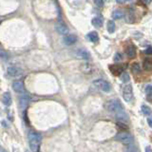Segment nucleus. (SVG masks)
Listing matches in <instances>:
<instances>
[{
  "label": "nucleus",
  "instance_id": "6e6552de",
  "mask_svg": "<svg viewBox=\"0 0 152 152\" xmlns=\"http://www.w3.org/2000/svg\"><path fill=\"white\" fill-rule=\"evenodd\" d=\"M115 119L118 123L124 124V125H126V124L128 123V121H129V117H128V115L124 110L119 111L118 113H116Z\"/></svg>",
  "mask_w": 152,
  "mask_h": 152
},
{
  "label": "nucleus",
  "instance_id": "cd10ccee",
  "mask_svg": "<svg viewBox=\"0 0 152 152\" xmlns=\"http://www.w3.org/2000/svg\"><path fill=\"white\" fill-rule=\"evenodd\" d=\"M145 93H146V95H148V96H150L152 94V86L151 85H147L145 87Z\"/></svg>",
  "mask_w": 152,
  "mask_h": 152
},
{
  "label": "nucleus",
  "instance_id": "f3484780",
  "mask_svg": "<svg viewBox=\"0 0 152 152\" xmlns=\"http://www.w3.org/2000/svg\"><path fill=\"white\" fill-rule=\"evenodd\" d=\"M142 66L146 71H152V58H145L144 60Z\"/></svg>",
  "mask_w": 152,
  "mask_h": 152
},
{
  "label": "nucleus",
  "instance_id": "f257e3e1",
  "mask_svg": "<svg viewBox=\"0 0 152 152\" xmlns=\"http://www.w3.org/2000/svg\"><path fill=\"white\" fill-rule=\"evenodd\" d=\"M104 107L108 111L111 113H118L119 111L124 110L123 104L121 103V101L119 99H111L107 101L104 104Z\"/></svg>",
  "mask_w": 152,
  "mask_h": 152
},
{
  "label": "nucleus",
  "instance_id": "412c9836",
  "mask_svg": "<svg viewBox=\"0 0 152 152\" xmlns=\"http://www.w3.org/2000/svg\"><path fill=\"white\" fill-rule=\"evenodd\" d=\"M107 31L109 33H113L114 31H115V23H114L113 21H111V20H109L107 22Z\"/></svg>",
  "mask_w": 152,
  "mask_h": 152
},
{
  "label": "nucleus",
  "instance_id": "f03ea898",
  "mask_svg": "<svg viewBox=\"0 0 152 152\" xmlns=\"http://www.w3.org/2000/svg\"><path fill=\"white\" fill-rule=\"evenodd\" d=\"M28 142H30L31 149L33 152H37L38 147L41 142V135L36 131H31L28 133Z\"/></svg>",
  "mask_w": 152,
  "mask_h": 152
},
{
  "label": "nucleus",
  "instance_id": "423d86ee",
  "mask_svg": "<svg viewBox=\"0 0 152 152\" xmlns=\"http://www.w3.org/2000/svg\"><path fill=\"white\" fill-rule=\"evenodd\" d=\"M7 72H8V74L10 76H11V77L17 78V77H20V76H21L22 69L20 68H18V66H9V68H8Z\"/></svg>",
  "mask_w": 152,
  "mask_h": 152
},
{
  "label": "nucleus",
  "instance_id": "20e7f679",
  "mask_svg": "<svg viewBox=\"0 0 152 152\" xmlns=\"http://www.w3.org/2000/svg\"><path fill=\"white\" fill-rule=\"evenodd\" d=\"M93 84L95 87L98 88L99 89H101L104 92H109L111 89V87H110V85H109V83L104 80H102V79H98L96 81H94Z\"/></svg>",
  "mask_w": 152,
  "mask_h": 152
},
{
  "label": "nucleus",
  "instance_id": "1a4fd4ad",
  "mask_svg": "<svg viewBox=\"0 0 152 152\" xmlns=\"http://www.w3.org/2000/svg\"><path fill=\"white\" fill-rule=\"evenodd\" d=\"M12 88L15 92L17 93H21L24 94L25 92V86H24L23 82L20 80H17V81H14L12 83Z\"/></svg>",
  "mask_w": 152,
  "mask_h": 152
},
{
  "label": "nucleus",
  "instance_id": "a211bd4d",
  "mask_svg": "<svg viewBox=\"0 0 152 152\" xmlns=\"http://www.w3.org/2000/svg\"><path fill=\"white\" fill-rule=\"evenodd\" d=\"M87 38L90 41V42H97L99 39V35L97 31H90L89 33H88Z\"/></svg>",
  "mask_w": 152,
  "mask_h": 152
},
{
  "label": "nucleus",
  "instance_id": "2eb2a0df",
  "mask_svg": "<svg viewBox=\"0 0 152 152\" xmlns=\"http://www.w3.org/2000/svg\"><path fill=\"white\" fill-rule=\"evenodd\" d=\"M2 103L5 106H10L12 103V95L10 92H4L2 95Z\"/></svg>",
  "mask_w": 152,
  "mask_h": 152
},
{
  "label": "nucleus",
  "instance_id": "6ab92c4d",
  "mask_svg": "<svg viewBox=\"0 0 152 152\" xmlns=\"http://www.w3.org/2000/svg\"><path fill=\"white\" fill-rule=\"evenodd\" d=\"M131 70H132V72L134 73V74L140 73V72H141V70H142V68H141L140 64H138V63H133V64L131 65Z\"/></svg>",
  "mask_w": 152,
  "mask_h": 152
},
{
  "label": "nucleus",
  "instance_id": "bb28decb",
  "mask_svg": "<svg viewBox=\"0 0 152 152\" xmlns=\"http://www.w3.org/2000/svg\"><path fill=\"white\" fill-rule=\"evenodd\" d=\"M122 60H123L122 53H120V52H117V53H115V55H114V61H115V62H120Z\"/></svg>",
  "mask_w": 152,
  "mask_h": 152
},
{
  "label": "nucleus",
  "instance_id": "0eeeda50",
  "mask_svg": "<svg viewBox=\"0 0 152 152\" xmlns=\"http://www.w3.org/2000/svg\"><path fill=\"white\" fill-rule=\"evenodd\" d=\"M55 30L58 33H60V34H62V35H65V36H66V34H68V32H69L68 26H66V24L64 22H62V21H59V22L56 23Z\"/></svg>",
  "mask_w": 152,
  "mask_h": 152
},
{
  "label": "nucleus",
  "instance_id": "72a5a7b5",
  "mask_svg": "<svg viewBox=\"0 0 152 152\" xmlns=\"http://www.w3.org/2000/svg\"><path fill=\"white\" fill-rule=\"evenodd\" d=\"M142 3H145V4H150L151 1H142Z\"/></svg>",
  "mask_w": 152,
  "mask_h": 152
},
{
  "label": "nucleus",
  "instance_id": "f704fd0d",
  "mask_svg": "<svg viewBox=\"0 0 152 152\" xmlns=\"http://www.w3.org/2000/svg\"><path fill=\"white\" fill-rule=\"evenodd\" d=\"M26 152H27V151H26Z\"/></svg>",
  "mask_w": 152,
  "mask_h": 152
},
{
  "label": "nucleus",
  "instance_id": "4468645a",
  "mask_svg": "<svg viewBox=\"0 0 152 152\" xmlns=\"http://www.w3.org/2000/svg\"><path fill=\"white\" fill-rule=\"evenodd\" d=\"M109 69H110L111 72L115 75V76H119L123 73V68L119 65H113L109 66Z\"/></svg>",
  "mask_w": 152,
  "mask_h": 152
},
{
  "label": "nucleus",
  "instance_id": "4be33fe9",
  "mask_svg": "<svg viewBox=\"0 0 152 152\" xmlns=\"http://www.w3.org/2000/svg\"><path fill=\"white\" fill-rule=\"evenodd\" d=\"M141 110L142 113L145 114V115H150V114L152 113L151 108L148 106H146V104H142V106L141 107Z\"/></svg>",
  "mask_w": 152,
  "mask_h": 152
},
{
  "label": "nucleus",
  "instance_id": "7c9ffc66",
  "mask_svg": "<svg viewBox=\"0 0 152 152\" xmlns=\"http://www.w3.org/2000/svg\"><path fill=\"white\" fill-rule=\"evenodd\" d=\"M145 52L146 54H152V48H149V49H147Z\"/></svg>",
  "mask_w": 152,
  "mask_h": 152
},
{
  "label": "nucleus",
  "instance_id": "393cba45",
  "mask_svg": "<svg viewBox=\"0 0 152 152\" xmlns=\"http://www.w3.org/2000/svg\"><path fill=\"white\" fill-rule=\"evenodd\" d=\"M0 58H1L2 60H8V58H9L8 53L2 49H0Z\"/></svg>",
  "mask_w": 152,
  "mask_h": 152
},
{
  "label": "nucleus",
  "instance_id": "5701e85b",
  "mask_svg": "<svg viewBox=\"0 0 152 152\" xmlns=\"http://www.w3.org/2000/svg\"><path fill=\"white\" fill-rule=\"evenodd\" d=\"M124 16V12L121 11V10H116V11H114L113 13H112V17L113 19H120Z\"/></svg>",
  "mask_w": 152,
  "mask_h": 152
},
{
  "label": "nucleus",
  "instance_id": "c85d7f7f",
  "mask_svg": "<svg viewBox=\"0 0 152 152\" xmlns=\"http://www.w3.org/2000/svg\"><path fill=\"white\" fill-rule=\"evenodd\" d=\"M94 4L96 5V7L98 8H103L104 7V1H102V0H96V1H94Z\"/></svg>",
  "mask_w": 152,
  "mask_h": 152
},
{
  "label": "nucleus",
  "instance_id": "ddd939ff",
  "mask_svg": "<svg viewBox=\"0 0 152 152\" xmlns=\"http://www.w3.org/2000/svg\"><path fill=\"white\" fill-rule=\"evenodd\" d=\"M135 20V14L134 11L132 9H129L126 13V22L128 24H132Z\"/></svg>",
  "mask_w": 152,
  "mask_h": 152
},
{
  "label": "nucleus",
  "instance_id": "39448f33",
  "mask_svg": "<svg viewBox=\"0 0 152 152\" xmlns=\"http://www.w3.org/2000/svg\"><path fill=\"white\" fill-rule=\"evenodd\" d=\"M123 98L125 99L126 102H130L133 98V90L132 86L130 84H127L123 88Z\"/></svg>",
  "mask_w": 152,
  "mask_h": 152
},
{
  "label": "nucleus",
  "instance_id": "a878e982",
  "mask_svg": "<svg viewBox=\"0 0 152 152\" xmlns=\"http://www.w3.org/2000/svg\"><path fill=\"white\" fill-rule=\"evenodd\" d=\"M126 152H138V149L136 146H134V145H129L126 147Z\"/></svg>",
  "mask_w": 152,
  "mask_h": 152
},
{
  "label": "nucleus",
  "instance_id": "b1692460",
  "mask_svg": "<svg viewBox=\"0 0 152 152\" xmlns=\"http://www.w3.org/2000/svg\"><path fill=\"white\" fill-rule=\"evenodd\" d=\"M120 78H121V80L123 81L124 83H126V82H128V81L130 80L129 74H128L126 71H123V73L120 75Z\"/></svg>",
  "mask_w": 152,
  "mask_h": 152
},
{
  "label": "nucleus",
  "instance_id": "dca6fc26",
  "mask_svg": "<svg viewBox=\"0 0 152 152\" xmlns=\"http://www.w3.org/2000/svg\"><path fill=\"white\" fill-rule=\"evenodd\" d=\"M126 55L129 58H133V57L136 56V49L133 45H129L126 48Z\"/></svg>",
  "mask_w": 152,
  "mask_h": 152
},
{
  "label": "nucleus",
  "instance_id": "7ed1b4c3",
  "mask_svg": "<svg viewBox=\"0 0 152 152\" xmlns=\"http://www.w3.org/2000/svg\"><path fill=\"white\" fill-rule=\"evenodd\" d=\"M116 140L122 142L123 145H125L126 146L132 145L134 144V139L131 134H129L128 132H120L116 135Z\"/></svg>",
  "mask_w": 152,
  "mask_h": 152
},
{
  "label": "nucleus",
  "instance_id": "9b49d317",
  "mask_svg": "<svg viewBox=\"0 0 152 152\" xmlns=\"http://www.w3.org/2000/svg\"><path fill=\"white\" fill-rule=\"evenodd\" d=\"M76 55H77V57H79V58L83 59V60H88L90 58L89 52L84 49H79L76 50Z\"/></svg>",
  "mask_w": 152,
  "mask_h": 152
},
{
  "label": "nucleus",
  "instance_id": "9d476101",
  "mask_svg": "<svg viewBox=\"0 0 152 152\" xmlns=\"http://www.w3.org/2000/svg\"><path fill=\"white\" fill-rule=\"evenodd\" d=\"M30 102H31V98L27 94H22L19 97V106H20L21 108H26L28 106Z\"/></svg>",
  "mask_w": 152,
  "mask_h": 152
},
{
  "label": "nucleus",
  "instance_id": "2f4dec72",
  "mask_svg": "<svg viewBox=\"0 0 152 152\" xmlns=\"http://www.w3.org/2000/svg\"><path fill=\"white\" fill-rule=\"evenodd\" d=\"M145 152H152V149L150 146H146L145 147Z\"/></svg>",
  "mask_w": 152,
  "mask_h": 152
},
{
  "label": "nucleus",
  "instance_id": "473e14b6",
  "mask_svg": "<svg viewBox=\"0 0 152 152\" xmlns=\"http://www.w3.org/2000/svg\"><path fill=\"white\" fill-rule=\"evenodd\" d=\"M118 4H124V3H126V1H119V0H117V1H116Z\"/></svg>",
  "mask_w": 152,
  "mask_h": 152
},
{
  "label": "nucleus",
  "instance_id": "f8f14e48",
  "mask_svg": "<svg viewBox=\"0 0 152 152\" xmlns=\"http://www.w3.org/2000/svg\"><path fill=\"white\" fill-rule=\"evenodd\" d=\"M77 41V37L73 34H68L64 37V43L66 46H71Z\"/></svg>",
  "mask_w": 152,
  "mask_h": 152
},
{
  "label": "nucleus",
  "instance_id": "c756f323",
  "mask_svg": "<svg viewBox=\"0 0 152 152\" xmlns=\"http://www.w3.org/2000/svg\"><path fill=\"white\" fill-rule=\"evenodd\" d=\"M147 124H148V126L152 127V117L148 118L147 119Z\"/></svg>",
  "mask_w": 152,
  "mask_h": 152
},
{
  "label": "nucleus",
  "instance_id": "aec40b11",
  "mask_svg": "<svg viewBox=\"0 0 152 152\" xmlns=\"http://www.w3.org/2000/svg\"><path fill=\"white\" fill-rule=\"evenodd\" d=\"M91 23H92V25L95 28H101L102 27V25H103V20H102L101 18H99V17H95V18L92 19Z\"/></svg>",
  "mask_w": 152,
  "mask_h": 152
}]
</instances>
